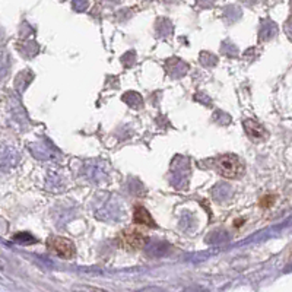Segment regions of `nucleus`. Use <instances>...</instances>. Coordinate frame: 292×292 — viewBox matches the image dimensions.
<instances>
[{"label": "nucleus", "instance_id": "f257e3e1", "mask_svg": "<svg viewBox=\"0 0 292 292\" xmlns=\"http://www.w3.org/2000/svg\"><path fill=\"white\" fill-rule=\"evenodd\" d=\"M212 162H213V168L217 170L218 174L225 177V179L237 180L243 177V174L245 172L244 162L240 160V157H237L234 153L221 155Z\"/></svg>", "mask_w": 292, "mask_h": 292}, {"label": "nucleus", "instance_id": "f03ea898", "mask_svg": "<svg viewBox=\"0 0 292 292\" xmlns=\"http://www.w3.org/2000/svg\"><path fill=\"white\" fill-rule=\"evenodd\" d=\"M148 241V236L145 234V231L138 228V226H129L126 229H123L119 232V236L115 238V243L117 245L129 251V253H133V251H138L143 248V245L146 244Z\"/></svg>", "mask_w": 292, "mask_h": 292}, {"label": "nucleus", "instance_id": "7ed1b4c3", "mask_svg": "<svg viewBox=\"0 0 292 292\" xmlns=\"http://www.w3.org/2000/svg\"><path fill=\"white\" fill-rule=\"evenodd\" d=\"M48 248L60 259H73L76 255L75 244L65 237H50L47 241Z\"/></svg>", "mask_w": 292, "mask_h": 292}, {"label": "nucleus", "instance_id": "20e7f679", "mask_svg": "<svg viewBox=\"0 0 292 292\" xmlns=\"http://www.w3.org/2000/svg\"><path fill=\"white\" fill-rule=\"evenodd\" d=\"M243 126H244L247 136H248L251 141H264V139L267 138L266 129H264L260 123L256 122V120L247 119V120L243 122Z\"/></svg>", "mask_w": 292, "mask_h": 292}, {"label": "nucleus", "instance_id": "39448f33", "mask_svg": "<svg viewBox=\"0 0 292 292\" xmlns=\"http://www.w3.org/2000/svg\"><path fill=\"white\" fill-rule=\"evenodd\" d=\"M133 222L139 226H148V228H157V224L153 218L149 213V210L143 206H136L133 212Z\"/></svg>", "mask_w": 292, "mask_h": 292}, {"label": "nucleus", "instance_id": "423d86ee", "mask_svg": "<svg viewBox=\"0 0 292 292\" xmlns=\"http://www.w3.org/2000/svg\"><path fill=\"white\" fill-rule=\"evenodd\" d=\"M275 202V196H264L260 200V206L262 207H270L274 205Z\"/></svg>", "mask_w": 292, "mask_h": 292}, {"label": "nucleus", "instance_id": "0eeeda50", "mask_svg": "<svg viewBox=\"0 0 292 292\" xmlns=\"http://www.w3.org/2000/svg\"><path fill=\"white\" fill-rule=\"evenodd\" d=\"M85 292H107L104 291V289H100V288H85Z\"/></svg>", "mask_w": 292, "mask_h": 292}]
</instances>
